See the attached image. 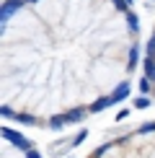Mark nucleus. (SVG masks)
Returning <instances> with one entry per match:
<instances>
[{"label": "nucleus", "mask_w": 155, "mask_h": 158, "mask_svg": "<svg viewBox=\"0 0 155 158\" xmlns=\"http://www.w3.org/2000/svg\"><path fill=\"white\" fill-rule=\"evenodd\" d=\"M142 91L155 98V29L145 47V60H142Z\"/></svg>", "instance_id": "obj_4"}, {"label": "nucleus", "mask_w": 155, "mask_h": 158, "mask_svg": "<svg viewBox=\"0 0 155 158\" xmlns=\"http://www.w3.org/2000/svg\"><path fill=\"white\" fill-rule=\"evenodd\" d=\"M0 158H42L34 143L26 140L21 132L10 127H3L0 132Z\"/></svg>", "instance_id": "obj_3"}, {"label": "nucleus", "mask_w": 155, "mask_h": 158, "mask_svg": "<svg viewBox=\"0 0 155 158\" xmlns=\"http://www.w3.org/2000/svg\"><path fill=\"white\" fill-rule=\"evenodd\" d=\"M85 158H155V122H145L90 150Z\"/></svg>", "instance_id": "obj_2"}, {"label": "nucleus", "mask_w": 155, "mask_h": 158, "mask_svg": "<svg viewBox=\"0 0 155 158\" xmlns=\"http://www.w3.org/2000/svg\"><path fill=\"white\" fill-rule=\"evenodd\" d=\"M140 65L129 0H3L0 111L67 127L127 98Z\"/></svg>", "instance_id": "obj_1"}]
</instances>
